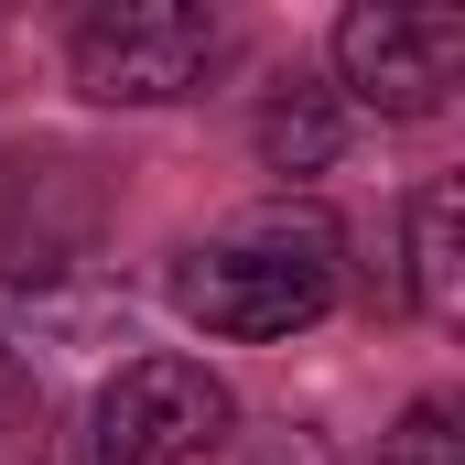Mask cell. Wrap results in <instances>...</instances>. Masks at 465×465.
<instances>
[{
  "label": "cell",
  "instance_id": "1",
  "mask_svg": "<svg viewBox=\"0 0 465 465\" xmlns=\"http://www.w3.org/2000/svg\"><path fill=\"white\" fill-rule=\"evenodd\" d=\"M336 282H347V238L325 228L314 206H260L238 228L195 238L173 260V314L228 336V347H271V336H303L336 314Z\"/></svg>",
  "mask_w": 465,
  "mask_h": 465
},
{
  "label": "cell",
  "instance_id": "2",
  "mask_svg": "<svg viewBox=\"0 0 465 465\" xmlns=\"http://www.w3.org/2000/svg\"><path fill=\"white\" fill-rule=\"evenodd\" d=\"M228 54V22L206 0H98L65 33V76L98 109H184Z\"/></svg>",
  "mask_w": 465,
  "mask_h": 465
},
{
  "label": "cell",
  "instance_id": "3",
  "mask_svg": "<svg viewBox=\"0 0 465 465\" xmlns=\"http://www.w3.org/2000/svg\"><path fill=\"white\" fill-rule=\"evenodd\" d=\"M465 87V11L444 0H357L336 11V98L379 119H444Z\"/></svg>",
  "mask_w": 465,
  "mask_h": 465
},
{
  "label": "cell",
  "instance_id": "4",
  "mask_svg": "<svg viewBox=\"0 0 465 465\" xmlns=\"http://www.w3.org/2000/svg\"><path fill=\"white\" fill-rule=\"evenodd\" d=\"M238 433V401L206 357H119L98 411H87V455L98 465H206L217 444Z\"/></svg>",
  "mask_w": 465,
  "mask_h": 465
},
{
  "label": "cell",
  "instance_id": "5",
  "mask_svg": "<svg viewBox=\"0 0 465 465\" xmlns=\"http://www.w3.org/2000/svg\"><path fill=\"white\" fill-rule=\"evenodd\" d=\"M401 292L422 325H465V184L433 173L411 195V238H401Z\"/></svg>",
  "mask_w": 465,
  "mask_h": 465
},
{
  "label": "cell",
  "instance_id": "6",
  "mask_svg": "<svg viewBox=\"0 0 465 465\" xmlns=\"http://www.w3.org/2000/svg\"><path fill=\"white\" fill-rule=\"evenodd\" d=\"M249 141H260V173L314 184V173H336V163H347V98H336L325 76H292V87H271V98H260Z\"/></svg>",
  "mask_w": 465,
  "mask_h": 465
},
{
  "label": "cell",
  "instance_id": "7",
  "mask_svg": "<svg viewBox=\"0 0 465 465\" xmlns=\"http://www.w3.org/2000/svg\"><path fill=\"white\" fill-rule=\"evenodd\" d=\"M379 465H465V422H455V401H444V390H422V401L390 422Z\"/></svg>",
  "mask_w": 465,
  "mask_h": 465
},
{
  "label": "cell",
  "instance_id": "8",
  "mask_svg": "<svg viewBox=\"0 0 465 465\" xmlns=\"http://www.w3.org/2000/svg\"><path fill=\"white\" fill-rule=\"evenodd\" d=\"M11 390H22V368H11V347H0V401H11Z\"/></svg>",
  "mask_w": 465,
  "mask_h": 465
}]
</instances>
